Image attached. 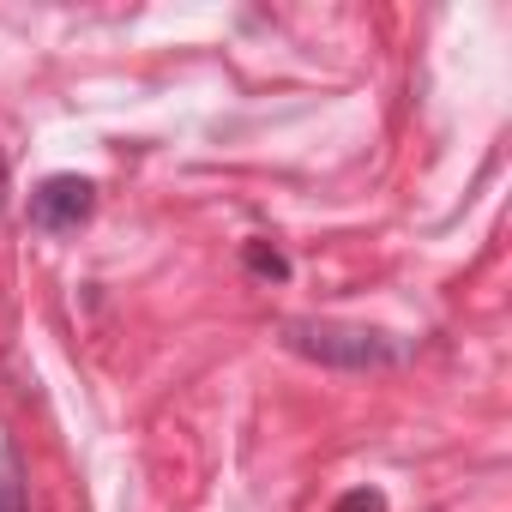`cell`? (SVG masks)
I'll list each match as a JSON object with an SVG mask.
<instances>
[{"mask_svg":"<svg viewBox=\"0 0 512 512\" xmlns=\"http://www.w3.org/2000/svg\"><path fill=\"white\" fill-rule=\"evenodd\" d=\"M284 350L320 362V368H392L404 356V344H392L386 332H368V326H332V320H290L284 326Z\"/></svg>","mask_w":512,"mask_h":512,"instance_id":"1","label":"cell"},{"mask_svg":"<svg viewBox=\"0 0 512 512\" xmlns=\"http://www.w3.org/2000/svg\"><path fill=\"white\" fill-rule=\"evenodd\" d=\"M97 211V187L85 175H49L37 193H31V223L43 235H73L85 217Z\"/></svg>","mask_w":512,"mask_h":512,"instance_id":"2","label":"cell"},{"mask_svg":"<svg viewBox=\"0 0 512 512\" xmlns=\"http://www.w3.org/2000/svg\"><path fill=\"white\" fill-rule=\"evenodd\" d=\"M241 260H247V272H253V278H272V284H284V278H290V260H284L278 247H266V241H247V247H241Z\"/></svg>","mask_w":512,"mask_h":512,"instance_id":"3","label":"cell"},{"mask_svg":"<svg viewBox=\"0 0 512 512\" xmlns=\"http://www.w3.org/2000/svg\"><path fill=\"white\" fill-rule=\"evenodd\" d=\"M0 512H31L25 476H19V452H0Z\"/></svg>","mask_w":512,"mask_h":512,"instance_id":"4","label":"cell"},{"mask_svg":"<svg viewBox=\"0 0 512 512\" xmlns=\"http://www.w3.org/2000/svg\"><path fill=\"white\" fill-rule=\"evenodd\" d=\"M332 512H386V494L380 488H350V494H338Z\"/></svg>","mask_w":512,"mask_h":512,"instance_id":"5","label":"cell"}]
</instances>
